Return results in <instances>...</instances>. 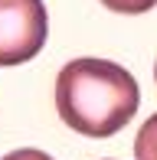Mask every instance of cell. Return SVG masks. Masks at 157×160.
Masks as SVG:
<instances>
[{
	"label": "cell",
	"mask_w": 157,
	"mask_h": 160,
	"mask_svg": "<svg viewBox=\"0 0 157 160\" xmlns=\"http://www.w3.org/2000/svg\"><path fill=\"white\" fill-rule=\"evenodd\" d=\"M141 88L134 75L108 59H72L56 75V111L82 137H111L134 118Z\"/></svg>",
	"instance_id": "obj_1"
},
{
	"label": "cell",
	"mask_w": 157,
	"mask_h": 160,
	"mask_svg": "<svg viewBox=\"0 0 157 160\" xmlns=\"http://www.w3.org/2000/svg\"><path fill=\"white\" fill-rule=\"evenodd\" d=\"M49 17L43 0H0V65H20L46 46Z\"/></svg>",
	"instance_id": "obj_2"
},
{
	"label": "cell",
	"mask_w": 157,
	"mask_h": 160,
	"mask_svg": "<svg viewBox=\"0 0 157 160\" xmlns=\"http://www.w3.org/2000/svg\"><path fill=\"white\" fill-rule=\"evenodd\" d=\"M134 160H157V114H151L134 137Z\"/></svg>",
	"instance_id": "obj_3"
},
{
	"label": "cell",
	"mask_w": 157,
	"mask_h": 160,
	"mask_svg": "<svg viewBox=\"0 0 157 160\" xmlns=\"http://www.w3.org/2000/svg\"><path fill=\"white\" fill-rule=\"evenodd\" d=\"M102 3L115 13H147L151 7H157V0H102Z\"/></svg>",
	"instance_id": "obj_4"
},
{
	"label": "cell",
	"mask_w": 157,
	"mask_h": 160,
	"mask_svg": "<svg viewBox=\"0 0 157 160\" xmlns=\"http://www.w3.org/2000/svg\"><path fill=\"white\" fill-rule=\"evenodd\" d=\"M3 160H53L49 154H43L36 147H23V150H13V154H7Z\"/></svg>",
	"instance_id": "obj_5"
},
{
	"label": "cell",
	"mask_w": 157,
	"mask_h": 160,
	"mask_svg": "<svg viewBox=\"0 0 157 160\" xmlns=\"http://www.w3.org/2000/svg\"><path fill=\"white\" fill-rule=\"evenodd\" d=\"M154 82H157V62H154Z\"/></svg>",
	"instance_id": "obj_6"
}]
</instances>
